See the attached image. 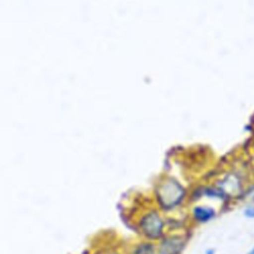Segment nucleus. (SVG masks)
Returning a JSON list of instances; mask_svg holds the SVG:
<instances>
[{"label": "nucleus", "mask_w": 254, "mask_h": 254, "mask_svg": "<svg viewBox=\"0 0 254 254\" xmlns=\"http://www.w3.org/2000/svg\"><path fill=\"white\" fill-rule=\"evenodd\" d=\"M185 195V189L175 180L165 182L157 191V197L162 207L170 209L177 206Z\"/></svg>", "instance_id": "1"}, {"label": "nucleus", "mask_w": 254, "mask_h": 254, "mask_svg": "<svg viewBox=\"0 0 254 254\" xmlns=\"http://www.w3.org/2000/svg\"><path fill=\"white\" fill-rule=\"evenodd\" d=\"M142 232L150 239L159 238L163 232V221L156 212L146 214L140 221Z\"/></svg>", "instance_id": "2"}, {"label": "nucleus", "mask_w": 254, "mask_h": 254, "mask_svg": "<svg viewBox=\"0 0 254 254\" xmlns=\"http://www.w3.org/2000/svg\"><path fill=\"white\" fill-rule=\"evenodd\" d=\"M184 248V240L178 236L168 237L162 240L159 246V254H179Z\"/></svg>", "instance_id": "3"}, {"label": "nucleus", "mask_w": 254, "mask_h": 254, "mask_svg": "<svg viewBox=\"0 0 254 254\" xmlns=\"http://www.w3.org/2000/svg\"><path fill=\"white\" fill-rule=\"evenodd\" d=\"M224 194L226 193H235L239 191L240 189V183L236 176L234 175H228L220 182V188H219Z\"/></svg>", "instance_id": "4"}, {"label": "nucleus", "mask_w": 254, "mask_h": 254, "mask_svg": "<svg viewBox=\"0 0 254 254\" xmlns=\"http://www.w3.org/2000/svg\"><path fill=\"white\" fill-rule=\"evenodd\" d=\"M192 213H193V217L195 220H197L198 222L204 223V222H207L210 219H212V217L215 214V211L211 207L197 205L193 208Z\"/></svg>", "instance_id": "5"}, {"label": "nucleus", "mask_w": 254, "mask_h": 254, "mask_svg": "<svg viewBox=\"0 0 254 254\" xmlns=\"http://www.w3.org/2000/svg\"><path fill=\"white\" fill-rule=\"evenodd\" d=\"M131 254H156L155 247L151 243H141L138 245Z\"/></svg>", "instance_id": "6"}, {"label": "nucleus", "mask_w": 254, "mask_h": 254, "mask_svg": "<svg viewBox=\"0 0 254 254\" xmlns=\"http://www.w3.org/2000/svg\"><path fill=\"white\" fill-rule=\"evenodd\" d=\"M243 199H246L248 201H254V186L244 192Z\"/></svg>", "instance_id": "7"}, {"label": "nucleus", "mask_w": 254, "mask_h": 254, "mask_svg": "<svg viewBox=\"0 0 254 254\" xmlns=\"http://www.w3.org/2000/svg\"><path fill=\"white\" fill-rule=\"evenodd\" d=\"M243 213H244V215H245L246 217L254 219V205L246 207V208L244 209V212H243Z\"/></svg>", "instance_id": "8"}, {"label": "nucleus", "mask_w": 254, "mask_h": 254, "mask_svg": "<svg viewBox=\"0 0 254 254\" xmlns=\"http://www.w3.org/2000/svg\"><path fill=\"white\" fill-rule=\"evenodd\" d=\"M204 254H215V252H214L213 249H207V250L204 252Z\"/></svg>", "instance_id": "9"}, {"label": "nucleus", "mask_w": 254, "mask_h": 254, "mask_svg": "<svg viewBox=\"0 0 254 254\" xmlns=\"http://www.w3.org/2000/svg\"><path fill=\"white\" fill-rule=\"evenodd\" d=\"M247 254H254V247H252V248L247 252Z\"/></svg>", "instance_id": "10"}]
</instances>
